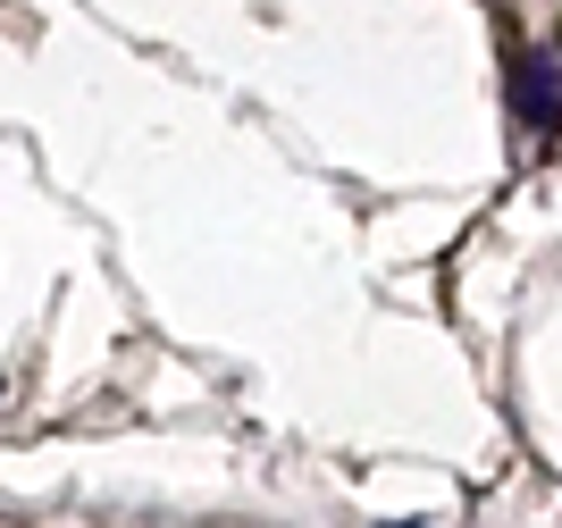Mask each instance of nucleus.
Listing matches in <instances>:
<instances>
[{
	"instance_id": "nucleus-1",
	"label": "nucleus",
	"mask_w": 562,
	"mask_h": 528,
	"mask_svg": "<svg viewBox=\"0 0 562 528\" xmlns=\"http://www.w3.org/2000/svg\"><path fill=\"white\" fill-rule=\"evenodd\" d=\"M504 101L529 135H562V59L554 50H520L513 68H504Z\"/></svg>"
}]
</instances>
